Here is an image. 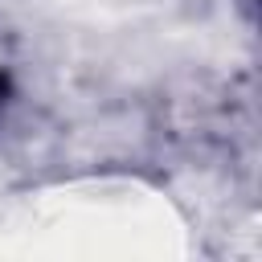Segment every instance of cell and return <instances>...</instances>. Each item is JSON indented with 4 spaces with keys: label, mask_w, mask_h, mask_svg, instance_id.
<instances>
[{
    "label": "cell",
    "mask_w": 262,
    "mask_h": 262,
    "mask_svg": "<svg viewBox=\"0 0 262 262\" xmlns=\"http://www.w3.org/2000/svg\"><path fill=\"white\" fill-rule=\"evenodd\" d=\"M0 90H4V78H0Z\"/></svg>",
    "instance_id": "cell-1"
}]
</instances>
